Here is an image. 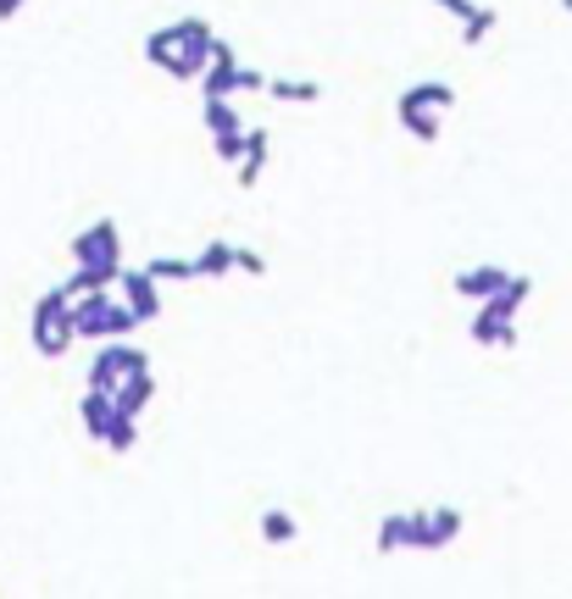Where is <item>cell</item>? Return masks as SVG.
I'll list each match as a JSON object with an SVG mask.
<instances>
[{
	"label": "cell",
	"mask_w": 572,
	"mask_h": 599,
	"mask_svg": "<svg viewBox=\"0 0 572 599\" xmlns=\"http://www.w3.org/2000/svg\"><path fill=\"white\" fill-rule=\"evenodd\" d=\"M212 45H217L212 23H206L201 12H190L184 23H167V29H156V34L145 40V62H151L156 73L178 79V84H201L206 68H212Z\"/></svg>",
	"instance_id": "6da1fadb"
},
{
	"label": "cell",
	"mask_w": 572,
	"mask_h": 599,
	"mask_svg": "<svg viewBox=\"0 0 572 599\" xmlns=\"http://www.w3.org/2000/svg\"><path fill=\"white\" fill-rule=\"evenodd\" d=\"M456 106V90L445 79H422V84H406L400 101H395V117L400 128L417 140V145H439V128H445V112Z\"/></svg>",
	"instance_id": "7a4b0ae2"
},
{
	"label": "cell",
	"mask_w": 572,
	"mask_h": 599,
	"mask_svg": "<svg viewBox=\"0 0 572 599\" xmlns=\"http://www.w3.org/2000/svg\"><path fill=\"white\" fill-rule=\"evenodd\" d=\"M528 295H533V278H522V272H511V283L494 295V300H483L478 311H472V344H483V350H511L517 344V311L528 306Z\"/></svg>",
	"instance_id": "3957f363"
},
{
	"label": "cell",
	"mask_w": 572,
	"mask_h": 599,
	"mask_svg": "<svg viewBox=\"0 0 572 599\" xmlns=\"http://www.w3.org/2000/svg\"><path fill=\"white\" fill-rule=\"evenodd\" d=\"M29 344H34V355H45V361H62L73 344H79V322H73V300L51 283L40 300H34V317H29Z\"/></svg>",
	"instance_id": "277c9868"
},
{
	"label": "cell",
	"mask_w": 572,
	"mask_h": 599,
	"mask_svg": "<svg viewBox=\"0 0 572 599\" xmlns=\"http://www.w3.org/2000/svg\"><path fill=\"white\" fill-rule=\"evenodd\" d=\"M73 322H79V339H95V344H106V339H134V328H140V317L129 311V300L112 295V289L84 295V300L73 306Z\"/></svg>",
	"instance_id": "5b68a950"
},
{
	"label": "cell",
	"mask_w": 572,
	"mask_h": 599,
	"mask_svg": "<svg viewBox=\"0 0 572 599\" xmlns=\"http://www.w3.org/2000/svg\"><path fill=\"white\" fill-rule=\"evenodd\" d=\"M140 372H151V355L134 344V339H106V344H95V361H90V372H84V389H95V394H118L129 378H140Z\"/></svg>",
	"instance_id": "8992f818"
},
{
	"label": "cell",
	"mask_w": 572,
	"mask_h": 599,
	"mask_svg": "<svg viewBox=\"0 0 572 599\" xmlns=\"http://www.w3.org/2000/svg\"><path fill=\"white\" fill-rule=\"evenodd\" d=\"M73 267H90V272H101V283H112L118 289V278H123V234H118V223L112 217H101V223H90L79 239H73Z\"/></svg>",
	"instance_id": "52a82bcc"
},
{
	"label": "cell",
	"mask_w": 572,
	"mask_h": 599,
	"mask_svg": "<svg viewBox=\"0 0 572 599\" xmlns=\"http://www.w3.org/2000/svg\"><path fill=\"white\" fill-rule=\"evenodd\" d=\"M239 73H245L239 51H234L228 40H217V45H212V68H206V79H201V101H234V95H239Z\"/></svg>",
	"instance_id": "ba28073f"
},
{
	"label": "cell",
	"mask_w": 572,
	"mask_h": 599,
	"mask_svg": "<svg viewBox=\"0 0 572 599\" xmlns=\"http://www.w3.org/2000/svg\"><path fill=\"white\" fill-rule=\"evenodd\" d=\"M118 295L129 300V311L140 317V328L162 317V283H156L145 267H123V278H118Z\"/></svg>",
	"instance_id": "9c48e42d"
},
{
	"label": "cell",
	"mask_w": 572,
	"mask_h": 599,
	"mask_svg": "<svg viewBox=\"0 0 572 599\" xmlns=\"http://www.w3.org/2000/svg\"><path fill=\"white\" fill-rule=\"evenodd\" d=\"M505 283H511V272H505V267H494V261H483V267H461V272L450 278V295H456V300L483 306V300H494Z\"/></svg>",
	"instance_id": "30bf717a"
},
{
	"label": "cell",
	"mask_w": 572,
	"mask_h": 599,
	"mask_svg": "<svg viewBox=\"0 0 572 599\" xmlns=\"http://www.w3.org/2000/svg\"><path fill=\"white\" fill-rule=\"evenodd\" d=\"M267 162H273V134H267V128H245V156L234 162L239 189H256L262 173H267Z\"/></svg>",
	"instance_id": "8fae6325"
},
{
	"label": "cell",
	"mask_w": 572,
	"mask_h": 599,
	"mask_svg": "<svg viewBox=\"0 0 572 599\" xmlns=\"http://www.w3.org/2000/svg\"><path fill=\"white\" fill-rule=\"evenodd\" d=\"M456 533H461V510H450V505L417 510V549H445Z\"/></svg>",
	"instance_id": "7c38bea8"
},
{
	"label": "cell",
	"mask_w": 572,
	"mask_h": 599,
	"mask_svg": "<svg viewBox=\"0 0 572 599\" xmlns=\"http://www.w3.org/2000/svg\"><path fill=\"white\" fill-rule=\"evenodd\" d=\"M79 422H84V433H90L95 444H106V438H112V427H118V400H112V394L84 389V400H79Z\"/></svg>",
	"instance_id": "4fadbf2b"
},
{
	"label": "cell",
	"mask_w": 572,
	"mask_h": 599,
	"mask_svg": "<svg viewBox=\"0 0 572 599\" xmlns=\"http://www.w3.org/2000/svg\"><path fill=\"white\" fill-rule=\"evenodd\" d=\"M378 549H417V510H389L378 521Z\"/></svg>",
	"instance_id": "5bb4252c"
},
{
	"label": "cell",
	"mask_w": 572,
	"mask_h": 599,
	"mask_svg": "<svg viewBox=\"0 0 572 599\" xmlns=\"http://www.w3.org/2000/svg\"><path fill=\"white\" fill-rule=\"evenodd\" d=\"M201 123L212 140H228V134H245V117L234 101H201Z\"/></svg>",
	"instance_id": "9a60e30c"
},
{
	"label": "cell",
	"mask_w": 572,
	"mask_h": 599,
	"mask_svg": "<svg viewBox=\"0 0 572 599\" xmlns=\"http://www.w3.org/2000/svg\"><path fill=\"white\" fill-rule=\"evenodd\" d=\"M112 400H118V411H123V416H134V422H140V416H145V405L156 400V372H140V378H129V383H123Z\"/></svg>",
	"instance_id": "2e32d148"
},
{
	"label": "cell",
	"mask_w": 572,
	"mask_h": 599,
	"mask_svg": "<svg viewBox=\"0 0 572 599\" xmlns=\"http://www.w3.org/2000/svg\"><path fill=\"white\" fill-rule=\"evenodd\" d=\"M267 95L273 101H289V106H317L323 101V84L317 79H267Z\"/></svg>",
	"instance_id": "e0dca14e"
},
{
	"label": "cell",
	"mask_w": 572,
	"mask_h": 599,
	"mask_svg": "<svg viewBox=\"0 0 572 599\" xmlns=\"http://www.w3.org/2000/svg\"><path fill=\"white\" fill-rule=\"evenodd\" d=\"M234 250H239V245H228V239H206L201 256H195V272H201V278H228V272H234Z\"/></svg>",
	"instance_id": "ac0fdd59"
},
{
	"label": "cell",
	"mask_w": 572,
	"mask_h": 599,
	"mask_svg": "<svg viewBox=\"0 0 572 599\" xmlns=\"http://www.w3.org/2000/svg\"><path fill=\"white\" fill-rule=\"evenodd\" d=\"M145 272H151L156 283H190V278H201V272H195V256H151Z\"/></svg>",
	"instance_id": "d6986e66"
},
{
	"label": "cell",
	"mask_w": 572,
	"mask_h": 599,
	"mask_svg": "<svg viewBox=\"0 0 572 599\" xmlns=\"http://www.w3.org/2000/svg\"><path fill=\"white\" fill-rule=\"evenodd\" d=\"M295 533H300V521L289 510H262V538L267 544H295Z\"/></svg>",
	"instance_id": "ffe728a7"
},
{
	"label": "cell",
	"mask_w": 572,
	"mask_h": 599,
	"mask_svg": "<svg viewBox=\"0 0 572 599\" xmlns=\"http://www.w3.org/2000/svg\"><path fill=\"white\" fill-rule=\"evenodd\" d=\"M494 29H500V12H494V7H483V12L472 18V23H461V45L472 51V45H483V40H489Z\"/></svg>",
	"instance_id": "44dd1931"
},
{
	"label": "cell",
	"mask_w": 572,
	"mask_h": 599,
	"mask_svg": "<svg viewBox=\"0 0 572 599\" xmlns=\"http://www.w3.org/2000/svg\"><path fill=\"white\" fill-rule=\"evenodd\" d=\"M134 444H140V422L118 411V427H112V438H106V450H118V455H129Z\"/></svg>",
	"instance_id": "7402d4cb"
},
{
	"label": "cell",
	"mask_w": 572,
	"mask_h": 599,
	"mask_svg": "<svg viewBox=\"0 0 572 599\" xmlns=\"http://www.w3.org/2000/svg\"><path fill=\"white\" fill-rule=\"evenodd\" d=\"M212 156H217L223 167H234V162L245 156V134H228V140H212Z\"/></svg>",
	"instance_id": "603a6c76"
},
{
	"label": "cell",
	"mask_w": 572,
	"mask_h": 599,
	"mask_svg": "<svg viewBox=\"0 0 572 599\" xmlns=\"http://www.w3.org/2000/svg\"><path fill=\"white\" fill-rule=\"evenodd\" d=\"M433 7H439V12H450L456 23H472V18L483 12V7H478V0H433Z\"/></svg>",
	"instance_id": "cb8c5ba5"
},
{
	"label": "cell",
	"mask_w": 572,
	"mask_h": 599,
	"mask_svg": "<svg viewBox=\"0 0 572 599\" xmlns=\"http://www.w3.org/2000/svg\"><path fill=\"white\" fill-rule=\"evenodd\" d=\"M234 272H245V278H262V272H267V261H262L256 250H245V245H239V250H234Z\"/></svg>",
	"instance_id": "d4e9b609"
},
{
	"label": "cell",
	"mask_w": 572,
	"mask_h": 599,
	"mask_svg": "<svg viewBox=\"0 0 572 599\" xmlns=\"http://www.w3.org/2000/svg\"><path fill=\"white\" fill-rule=\"evenodd\" d=\"M23 7H29V0H0V23H12Z\"/></svg>",
	"instance_id": "484cf974"
},
{
	"label": "cell",
	"mask_w": 572,
	"mask_h": 599,
	"mask_svg": "<svg viewBox=\"0 0 572 599\" xmlns=\"http://www.w3.org/2000/svg\"><path fill=\"white\" fill-rule=\"evenodd\" d=\"M561 12H572V0H561Z\"/></svg>",
	"instance_id": "4316f807"
}]
</instances>
